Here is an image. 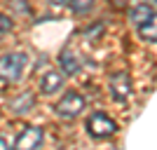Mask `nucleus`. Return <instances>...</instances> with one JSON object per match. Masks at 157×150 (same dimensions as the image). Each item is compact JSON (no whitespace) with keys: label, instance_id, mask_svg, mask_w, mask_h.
Segmentation results:
<instances>
[{"label":"nucleus","instance_id":"obj_1","mask_svg":"<svg viewBox=\"0 0 157 150\" xmlns=\"http://www.w3.org/2000/svg\"><path fill=\"white\" fill-rule=\"evenodd\" d=\"M28 63V56L24 52H12V54H5L0 59V78L2 80H10V82H17L21 80V73Z\"/></svg>","mask_w":157,"mask_h":150},{"label":"nucleus","instance_id":"obj_2","mask_svg":"<svg viewBox=\"0 0 157 150\" xmlns=\"http://www.w3.org/2000/svg\"><path fill=\"white\" fill-rule=\"evenodd\" d=\"M117 131V124H115V120H110L105 113H94L92 117L87 120V134L92 138H108L113 136Z\"/></svg>","mask_w":157,"mask_h":150},{"label":"nucleus","instance_id":"obj_3","mask_svg":"<svg viewBox=\"0 0 157 150\" xmlns=\"http://www.w3.org/2000/svg\"><path fill=\"white\" fill-rule=\"evenodd\" d=\"M82 110H85V98L80 96L78 91L63 94V98L54 106V113H56L59 117H78Z\"/></svg>","mask_w":157,"mask_h":150},{"label":"nucleus","instance_id":"obj_4","mask_svg":"<svg viewBox=\"0 0 157 150\" xmlns=\"http://www.w3.org/2000/svg\"><path fill=\"white\" fill-rule=\"evenodd\" d=\"M131 91H134V85H131V78L129 73H115L110 78V94L113 98L117 101V103H124V101H129Z\"/></svg>","mask_w":157,"mask_h":150},{"label":"nucleus","instance_id":"obj_5","mask_svg":"<svg viewBox=\"0 0 157 150\" xmlns=\"http://www.w3.org/2000/svg\"><path fill=\"white\" fill-rule=\"evenodd\" d=\"M40 145H42V129L40 127H26L14 141V148L19 150H31V148H40Z\"/></svg>","mask_w":157,"mask_h":150},{"label":"nucleus","instance_id":"obj_6","mask_svg":"<svg viewBox=\"0 0 157 150\" xmlns=\"http://www.w3.org/2000/svg\"><path fill=\"white\" fill-rule=\"evenodd\" d=\"M63 87V71H49L45 73V78L40 82V91L42 94H54Z\"/></svg>","mask_w":157,"mask_h":150},{"label":"nucleus","instance_id":"obj_7","mask_svg":"<svg viewBox=\"0 0 157 150\" xmlns=\"http://www.w3.org/2000/svg\"><path fill=\"white\" fill-rule=\"evenodd\" d=\"M59 63H61V71H63L66 75H75V73H80V59H78V54L71 52V49H63V52H61Z\"/></svg>","mask_w":157,"mask_h":150},{"label":"nucleus","instance_id":"obj_8","mask_svg":"<svg viewBox=\"0 0 157 150\" xmlns=\"http://www.w3.org/2000/svg\"><path fill=\"white\" fill-rule=\"evenodd\" d=\"M138 33L143 40H150V42H157V14L152 12L143 24H138Z\"/></svg>","mask_w":157,"mask_h":150},{"label":"nucleus","instance_id":"obj_9","mask_svg":"<svg viewBox=\"0 0 157 150\" xmlns=\"http://www.w3.org/2000/svg\"><path fill=\"white\" fill-rule=\"evenodd\" d=\"M150 14H152V5H150V2H145V5H136L134 10H131V12H129V19L138 26V24H143Z\"/></svg>","mask_w":157,"mask_h":150},{"label":"nucleus","instance_id":"obj_10","mask_svg":"<svg viewBox=\"0 0 157 150\" xmlns=\"http://www.w3.org/2000/svg\"><path fill=\"white\" fill-rule=\"evenodd\" d=\"M92 5H94V0H71V10H73L75 14L89 12V10H92Z\"/></svg>","mask_w":157,"mask_h":150},{"label":"nucleus","instance_id":"obj_11","mask_svg":"<svg viewBox=\"0 0 157 150\" xmlns=\"http://www.w3.org/2000/svg\"><path fill=\"white\" fill-rule=\"evenodd\" d=\"M31 106H33V96H31V94H24L21 98H17V101H14V108H17V113H26Z\"/></svg>","mask_w":157,"mask_h":150},{"label":"nucleus","instance_id":"obj_12","mask_svg":"<svg viewBox=\"0 0 157 150\" xmlns=\"http://www.w3.org/2000/svg\"><path fill=\"white\" fill-rule=\"evenodd\" d=\"M10 7H12L17 14H28V12H31L28 0H10Z\"/></svg>","mask_w":157,"mask_h":150},{"label":"nucleus","instance_id":"obj_13","mask_svg":"<svg viewBox=\"0 0 157 150\" xmlns=\"http://www.w3.org/2000/svg\"><path fill=\"white\" fill-rule=\"evenodd\" d=\"M10 31H12V19L5 17V14H0V35H2V33H10Z\"/></svg>","mask_w":157,"mask_h":150},{"label":"nucleus","instance_id":"obj_14","mask_svg":"<svg viewBox=\"0 0 157 150\" xmlns=\"http://www.w3.org/2000/svg\"><path fill=\"white\" fill-rule=\"evenodd\" d=\"M49 2H52V5H68L71 0H49Z\"/></svg>","mask_w":157,"mask_h":150},{"label":"nucleus","instance_id":"obj_15","mask_svg":"<svg viewBox=\"0 0 157 150\" xmlns=\"http://www.w3.org/2000/svg\"><path fill=\"white\" fill-rule=\"evenodd\" d=\"M7 145H10V143H7V138H2V136H0V150H5Z\"/></svg>","mask_w":157,"mask_h":150},{"label":"nucleus","instance_id":"obj_16","mask_svg":"<svg viewBox=\"0 0 157 150\" xmlns=\"http://www.w3.org/2000/svg\"><path fill=\"white\" fill-rule=\"evenodd\" d=\"M148 2H150V5H152V7H157V0H148Z\"/></svg>","mask_w":157,"mask_h":150}]
</instances>
